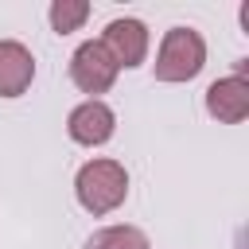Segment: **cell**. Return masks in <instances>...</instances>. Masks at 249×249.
<instances>
[{"instance_id":"1","label":"cell","mask_w":249,"mask_h":249,"mask_svg":"<svg viewBox=\"0 0 249 249\" xmlns=\"http://www.w3.org/2000/svg\"><path fill=\"white\" fill-rule=\"evenodd\" d=\"M74 195H78V202L93 218L113 214L128 198V171H124V163H117V160H89V163H82L78 175H74Z\"/></svg>"},{"instance_id":"2","label":"cell","mask_w":249,"mask_h":249,"mask_svg":"<svg viewBox=\"0 0 249 249\" xmlns=\"http://www.w3.org/2000/svg\"><path fill=\"white\" fill-rule=\"evenodd\" d=\"M206 66V39L195 27H171L156 54V82H191Z\"/></svg>"},{"instance_id":"3","label":"cell","mask_w":249,"mask_h":249,"mask_svg":"<svg viewBox=\"0 0 249 249\" xmlns=\"http://www.w3.org/2000/svg\"><path fill=\"white\" fill-rule=\"evenodd\" d=\"M117 74H121V66L113 62V54H109L97 39H86V43L70 54V78H74V86H78L82 93H89V97L105 93V89L117 82Z\"/></svg>"},{"instance_id":"4","label":"cell","mask_w":249,"mask_h":249,"mask_svg":"<svg viewBox=\"0 0 249 249\" xmlns=\"http://www.w3.org/2000/svg\"><path fill=\"white\" fill-rule=\"evenodd\" d=\"M66 132H70L74 144L97 148V144L113 140V132H117V113H113L101 97H86L82 105L70 109V117H66Z\"/></svg>"},{"instance_id":"5","label":"cell","mask_w":249,"mask_h":249,"mask_svg":"<svg viewBox=\"0 0 249 249\" xmlns=\"http://www.w3.org/2000/svg\"><path fill=\"white\" fill-rule=\"evenodd\" d=\"M109 54H113V62L117 66H140L144 58H148V27L140 23V19H132V16H124V19H113L105 31H101V39H97Z\"/></svg>"},{"instance_id":"6","label":"cell","mask_w":249,"mask_h":249,"mask_svg":"<svg viewBox=\"0 0 249 249\" xmlns=\"http://www.w3.org/2000/svg\"><path fill=\"white\" fill-rule=\"evenodd\" d=\"M206 113L214 121H222V124H241L249 117V82L241 74L210 82V89H206Z\"/></svg>"},{"instance_id":"7","label":"cell","mask_w":249,"mask_h":249,"mask_svg":"<svg viewBox=\"0 0 249 249\" xmlns=\"http://www.w3.org/2000/svg\"><path fill=\"white\" fill-rule=\"evenodd\" d=\"M35 78V58L19 39H0V97L27 93Z\"/></svg>"},{"instance_id":"8","label":"cell","mask_w":249,"mask_h":249,"mask_svg":"<svg viewBox=\"0 0 249 249\" xmlns=\"http://www.w3.org/2000/svg\"><path fill=\"white\" fill-rule=\"evenodd\" d=\"M86 249H152V245H148V233L136 226H105L89 233Z\"/></svg>"},{"instance_id":"9","label":"cell","mask_w":249,"mask_h":249,"mask_svg":"<svg viewBox=\"0 0 249 249\" xmlns=\"http://www.w3.org/2000/svg\"><path fill=\"white\" fill-rule=\"evenodd\" d=\"M47 19H51V27L58 35H70V31H78L89 19V4L86 0H54L51 12H47Z\"/></svg>"}]
</instances>
